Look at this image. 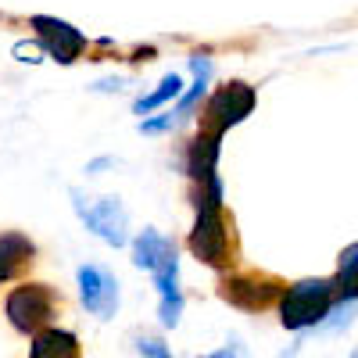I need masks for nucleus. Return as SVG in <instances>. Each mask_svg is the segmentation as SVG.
Listing matches in <instances>:
<instances>
[{"mask_svg":"<svg viewBox=\"0 0 358 358\" xmlns=\"http://www.w3.org/2000/svg\"><path fill=\"white\" fill-rule=\"evenodd\" d=\"M136 355L140 358H172V351L158 337H136Z\"/></svg>","mask_w":358,"mask_h":358,"instance_id":"2eb2a0df","label":"nucleus"},{"mask_svg":"<svg viewBox=\"0 0 358 358\" xmlns=\"http://www.w3.org/2000/svg\"><path fill=\"white\" fill-rule=\"evenodd\" d=\"M29 358H83V348H79V337L72 330L47 326L29 344Z\"/></svg>","mask_w":358,"mask_h":358,"instance_id":"9d476101","label":"nucleus"},{"mask_svg":"<svg viewBox=\"0 0 358 358\" xmlns=\"http://www.w3.org/2000/svg\"><path fill=\"white\" fill-rule=\"evenodd\" d=\"M33 29H36V36H40V47L54 57V62H62V65H72L79 50L86 47V36L79 33L76 25L62 22V18H50V15H33Z\"/></svg>","mask_w":358,"mask_h":358,"instance_id":"0eeeda50","label":"nucleus"},{"mask_svg":"<svg viewBox=\"0 0 358 358\" xmlns=\"http://www.w3.org/2000/svg\"><path fill=\"white\" fill-rule=\"evenodd\" d=\"M337 301H358V244H351L344 255H341V268H337Z\"/></svg>","mask_w":358,"mask_h":358,"instance_id":"f8f14e48","label":"nucleus"},{"mask_svg":"<svg viewBox=\"0 0 358 358\" xmlns=\"http://www.w3.org/2000/svg\"><path fill=\"white\" fill-rule=\"evenodd\" d=\"M169 126H176L172 111H169V115H158V118H143V122H140V133H165Z\"/></svg>","mask_w":358,"mask_h":358,"instance_id":"dca6fc26","label":"nucleus"},{"mask_svg":"<svg viewBox=\"0 0 358 358\" xmlns=\"http://www.w3.org/2000/svg\"><path fill=\"white\" fill-rule=\"evenodd\" d=\"M133 262H136V268H147V273L155 276L158 268H165L179 258H176V244L169 236H162L158 229H143L133 241Z\"/></svg>","mask_w":358,"mask_h":358,"instance_id":"6e6552de","label":"nucleus"},{"mask_svg":"<svg viewBox=\"0 0 358 358\" xmlns=\"http://www.w3.org/2000/svg\"><path fill=\"white\" fill-rule=\"evenodd\" d=\"M334 301H337L334 280H301L283 294L280 322L287 326V330H308V326H315V322H322L326 315H330Z\"/></svg>","mask_w":358,"mask_h":358,"instance_id":"f03ea898","label":"nucleus"},{"mask_svg":"<svg viewBox=\"0 0 358 358\" xmlns=\"http://www.w3.org/2000/svg\"><path fill=\"white\" fill-rule=\"evenodd\" d=\"M54 290L43 287V283H22L8 294L4 301V312H8V322L15 326L18 334H40L50 326V315H54Z\"/></svg>","mask_w":358,"mask_h":358,"instance_id":"20e7f679","label":"nucleus"},{"mask_svg":"<svg viewBox=\"0 0 358 358\" xmlns=\"http://www.w3.org/2000/svg\"><path fill=\"white\" fill-rule=\"evenodd\" d=\"M72 208L83 219V226L94 236H101L104 244L111 248L129 244V212L118 197H83L79 190H72Z\"/></svg>","mask_w":358,"mask_h":358,"instance_id":"7ed1b4c3","label":"nucleus"},{"mask_svg":"<svg viewBox=\"0 0 358 358\" xmlns=\"http://www.w3.org/2000/svg\"><path fill=\"white\" fill-rule=\"evenodd\" d=\"M222 297L233 305H241V308H262L273 297V283L258 280V276H236L222 287Z\"/></svg>","mask_w":358,"mask_h":358,"instance_id":"9b49d317","label":"nucleus"},{"mask_svg":"<svg viewBox=\"0 0 358 358\" xmlns=\"http://www.w3.org/2000/svg\"><path fill=\"white\" fill-rule=\"evenodd\" d=\"M194 204H197V222H194V233H190V251L204 265L219 268V265H226V255H229V233H226V219H222V183H219V176L201 179L197 194H194Z\"/></svg>","mask_w":358,"mask_h":358,"instance_id":"f257e3e1","label":"nucleus"},{"mask_svg":"<svg viewBox=\"0 0 358 358\" xmlns=\"http://www.w3.org/2000/svg\"><path fill=\"white\" fill-rule=\"evenodd\" d=\"M251 108H255V90L248 86V83H226V86H219L215 90V97L208 101V111H204V122H208V133L212 136H226V129H233V126H241L244 118L251 115Z\"/></svg>","mask_w":358,"mask_h":358,"instance_id":"39448f33","label":"nucleus"},{"mask_svg":"<svg viewBox=\"0 0 358 358\" xmlns=\"http://www.w3.org/2000/svg\"><path fill=\"white\" fill-rule=\"evenodd\" d=\"M201 358H236L233 351H212V355H201Z\"/></svg>","mask_w":358,"mask_h":358,"instance_id":"f3484780","label":"nucleus"},{"mask_svg":"<svg viewBox=\"0 0 358 358\" xmlns=\"http://www.w3.org/2000/svg\"><path fill=\"white\" fill-rule=\"evenodd\" d=\"M76 283H79V297L90 315L97 319H111L118 312V280L101 265H79L76 268Z\"/></svg>","mask_w":358,"mask_h":358,"instance_id":"423d86ee","label":"nucleus"},{"mask_svg":"<svg viewBox=\"0 0 358 358\" xmlns=\"http://www.w3.org/2000/svg\"><path fill=\"white\" fill-rule=\"evenodd\" d=\"M33 255H36V244L29 241L25 233H15V229L0 233V283L15 280L22 268L33 262Z\"/></svg>","mask_w":358,"mask_h":358,"instance_id":"1a4fd4ad","label":"nucleus"},{"mask_svg":"<svg viewBox=\"0 0 358 358\" xmlns=\"http://www.w3.org/2000/svg\"><path fill=\"white\" fill-rule=\"evenodd\" d=\"M190 69H194V86H190V94L179 101V108L172 111V118H179V115H187L201 97H204V90H208V76H212V62H208L204 54H194L190 57Z\"/></svg>","mask_w":358,"mask_h":358,"instance_id":"ddd939ff","label":"nucleus"},{"mask_svg":"<svg viewBox=\"0 0 358 358\" xmlns=\"http://www.w3.org/2000/svg\"><path fill=\"white\" fill-rule=\"evenodd\" d=\"M179 90H183V79H179L176 72H169L155 90H151V94H147V97H140L136 104H133V111L136 115H151L155 108H162L165 101H172V97H179Z\"/></svg>","mask_w":358,"mask_h":358,"instance_id":"4468645a","label":"nucleus"}]
</instances>
